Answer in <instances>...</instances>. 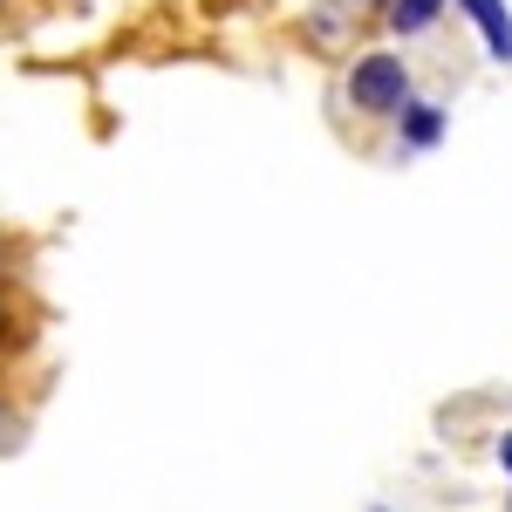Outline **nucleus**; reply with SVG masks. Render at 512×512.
Returning <instances> with one entry per match:
<instances>
[{"label":"nucleus","instance_id":"1","mask_svg":"<svg viewBox=\"0 0 512 512\" xmlns=\"http://www.w3.org/2000/svg\"><path fill=\"white\" fill-rule=\"evenodd\" d=\"M403 103H410V69H403V55H390V48L355 55V69H349V110H362V117H396Z\"/></svg>","mask_w":512,"mask_h":512},{"label":"nucleus","instance_id":"2","mask_svg":"<svg viewBox=\"0 0 512 512\" xmlns=\"http://www.w3.org/2000/svg\"><path fill=\"white\" fill-rule=\"evenodd\" d=\"M396 137H403L410 151H437V144H444V110H437V103H417V96H410V103L396 110Z\"/></svg>","mask_w":512,"mask_h":512},{"label":"nucleus","instance_id":"3","mask_svg":"<svg viewBox=\"0 0 512 512\" xmlns=\"http://www.w3.org/2000/svg\"><path fill=\"white\" fill-rule=\"evenodd\" d=\"M465 14L478 21V35H485V48H492V62H512V14H506V0H465Z\"/></svg>","mask_w":512,"mask_h":512},{"label":"nucleus","instance_id":"4","mask_svg":"<svg viewBox=\"0 0 512 512\" xmlns=\"http://www.w3.org/2000/svg\"><path fill=\"white\" fill-rule=\"evenodd\" d=\"M437 14H444V0H383L390 35H424V28H437Z\"/></svg>","mask_w":512,"mask_h":512},{"label":"nucleus","instance_id":"5","mask_svg":"<svg viewBox=\"0 0 512 512\" xmlns=\"http://www.w3.org/2000/svg\"><path fill=\"white\" fill-rule=\"evenodd\" d=\"M7 335H14V315H7V301H0V349H7Z\"/></svg>","mask_w":512,"mask_h":512},{"label":"nucleus","instance_id":"6","mask_svg":"<svg viewBox=\"0 0 512 512\" xmlns=\"http://www.w3.org/2000/svg\"><path fill=\"white\" fill-rule=\"evenodd\" d=\"M499 465H506V472H512V437H499Z\"/></svg>","mask_w":512,"mask_h":512}]
</instances>
